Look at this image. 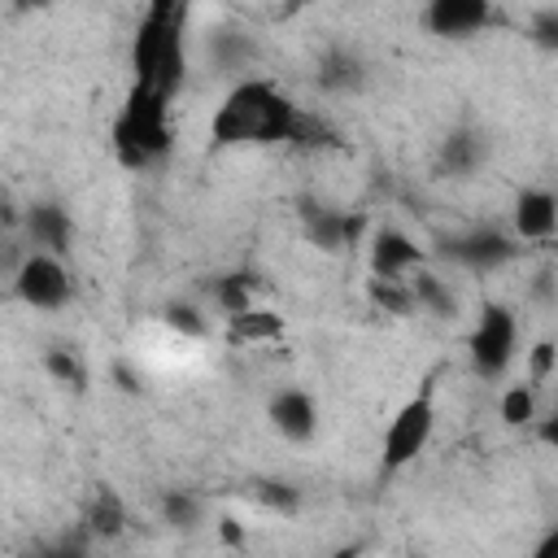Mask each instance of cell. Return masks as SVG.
I'll list each match as a JSON object with an SVG mask.
<instances>
[{
  "mask_svg": "<svg viewBox=\"0 0 558 558\" xmlns=\"http://www.w3.org/2000/svg\"><path fill=\"white\" fill-rule=\"evenodd\" d=\"M301 109L266 78H244L235 83L222 105L209 118V135L214 144H279V140H296L301 131Z\"/></svg>",
  "mask_w": 558,
  "mask_h": 558,
  "instance_id": "cell-1",
  "label": "cell"
},
{
  "mask_svg": "<svg viewBox=\"0 0 558 558\" xmlns=\"http://www.w3.org/2000/svg\"><path fill=\"white\" fill-rule=\"evenodd\" d=\"M170 144V118H166V96L157 83H144L131 92L122 118H118V148L131 166L153 161L157 153H166Z\"/></svg>",
  "mask_w": 558,
  "mask_h": 558,
  "instance_id": "cell-2",
  "label": "cell"
},
{
  "mask_svg": "<svg viewBox=\"0 0 558 558\" xmlns=\"http://www.w3.org/2000/svg\"><path fill=\"white\" fill-rule=\"evenodd\" d=\"M466 357L480 379H506V371L519 357V318L510 305L493 301L480 310V318L466 336Z\"/></svg>",
  "mask_w": 558,
  "mask_h": 558,
  "instance_id": "cell-3",
  "label": "cell"
},
{
  "mask_svg": "<svg viewBox=\"0 0 558 558\" xmlns=\"http://www.w3.org/2000/svg\"><path fill=\"white\" fill-rule=\"evenodd\" d=\"M13 296L26 310H39V314L65 310L70 296H74V279L65 270V257L44 253V248H26V257L13 266Z\"/></svg>",
  "mask_w": 558,
  "mask_h": 558,
  "instance_id": "cell-4",
  "label": "cell"
},
{
  "mask_svg": "<svg viewBox=\"0 0 558 558\" xmlns=\"http://www.w3.org/2000/svg\"><path fill=\"white\" fill-rule=\"evenodd\" d=\"M432 436H436V405H432V397L427 392L423 397H410L388 418V427H384V466L388 471L410 466L432 445Z\"/></svg>",
  "mask_w": 558,
  "mask_h": 558,
  "instance_id": "cell-5",
  "label": "cell"
},
{
  "mask_svg": "<svg viewBox=\"0 0 558 558\" xmlns=\"http://www.w3.org/2000/svg\"><path fill=\"white\" fill-rule=\"evenodd\" d=\"M270 427L288 440V445H310L318 436V401L305 388H279L266 405Z\"/></svg>",
  "mask_w": 558,
  "mask_h": 558,
  "instance_id": "cell-6",
  "label": "cell"
},
{
  "mask_svg": "<svg viewBox=\"0 0 558 558\" xmlns=\"http://www.w3.org/2000/svg\"><path fill=\"white\" fill-rule=\"evenodd\" d=\"M510 235L527 244H545L558 235V196L549 187H523L510 209Z\"/></svg>",
  "mask_w": 558,
  "mask_h": 558,
  "instance_id": "cell-7",
  "label": "cell"
},
{
  "mask_svg": "<svg viewBox=\"0 0 558 558\" xmlns=\"http://www.w3.org/2000/svg\"><path fill=\"white\" fill-rule=\"evenodd\" d=\"M423 22L440 39H471L493 22V0H427Z\"/></svg>",
  "mask_w": 558,
  "mask_h": 558,
  "instance_id": "cell-8",
  "label": "cell"
},
{
  "mask_svg": "<svg viewBox=\"0 0 558 558\" xmlns=\"http://www.w3.org/2000/svg\"><path fill=\"white\" fill-rule=\"evenodd\" d=\"M22 235L31 248H44V253H70V240H74V222H70V209H61L57 201H31L26 214H22Z\"/></svg>",
  "mask_w": 558,
  "mask_h": 558,
  "instance_id": "cell-9",
  "label": "cell"
},
{
  "mask_svg": "<svg viewBox=\"0 0 558 558\" xmlns=\"http://www.w3.org/2000/svg\"><path fill=\"white\" fill-rule=\"evenodd\" d=\"M418 266H423V248L414 244V235H405L401 227H379V231H371V275L410 279Z\"/></svg>",
  "mask_w": 558,
  "mask_h": 558,
  "instance_id": "cell-10",
  "label": "cell"
},
{
  "mask_svg": "<svg viewBox=\"0 0 558 558\" xmlns=\"http://www.w3.org/2000/svg\"><path fill=\"white\" fill-rule=\"evenodd\" d=\"M484 157H488V140H484V131H475V126H458V131H449V140L440 144V170L453 174V179H471V174L484 166Z\"/></svg>",
  "mask_w": 558,
  "mask_h": 558,
  "instance_id": "cell-11",
  "label": "cell"
},
{
  "mask_svg": "<svg viewBox=\"0 0 558 558\" xmlns=\"http://www.w3.org/2000/svg\"><path fill=\"white\" fill-rule=\"evenodd\" d=\"M362 227H366V222H362L357 214H340V209H314V214H310V222H305V235L314 240V248L336 253V248L357 244Z\"/></svg>",
  "mask_w": 558,
  "mask_h": 558,
  "instance_id": "cell-12",
  "label": "cell"
},
{
  "mask_svg": "<svg viewBox=\"0 0 558 558\" xmlns=\"http://www.w3.org/2000/svg\"><path fill=\"white\" fill-rule=\"evenodd\" d=\"M410 288H414V301H418L423 314H436V318H458L462 314V301H458V292H453V283L445 275L418 266L410 275Z\"/></svg>",
  "mask_w": 558,
  "mask_h": 558,
  "instance_id": "cell-13",
  "label": "cell"
},
{
  "mask_svg": "<svg viewBox=\"0 0 558 558\" xmlns=\"http://www.w3.org/2000/svg\"><path fill=\"white\" fill-rule=\"evenodd\" d=\"M497 414L506 427H532L541 418V388L532 379H514L497 397Z\"/></svg>",
  "mask_w": 558,
  "mask_h": 558,
  "instance_id": "cell-14",
  "label": "cell"
},
{
  "mask_svg": "<svg viewBox=\"0 0 558 558\" xmlns=\"http://www.w3.org/2000/svg\"><path fill=\"white\" fill-rule=\"evenodd\" d=\"M314 78H318L323 92H336V96L357 92V87H362V61H357L349 48H331V52H323Z\"/></svg>",
  "mask_w": 558,
  "mask_h": 558,
  "instance_id": "cell-15",
  "label": "cell"
},
{
  "mask_svg": "<svg viewBox=\"0 0 558 558\" xmlns=\"http://www.w3.org/2000/svg\"><path fill=\"white\" fill-rule=\"evenodd\" d=\"M83 523H87V532L92 536H118L122 527H126V506H122V497L113 493V488H100L96 497H92V506H87V514H83Z\"/></svg>",
  "mask_w": 558,
  "mask_h": 558,
  "instance_id": "cell-16",
  "label": "cell"
},
{
  "mask_svg": "<svg viewBox=\"0 0 558 558\" xmlns=\"http://www.w3.org/2000/svg\"><path fill=\"white\" fill-rule=\"evenodd\" d=\"M161 519H166L170 527H179V532H192V527L205 519V506H201V497L187 493V488H166V493H161Z\"/></svg>",
  "mask_w": 558,
  "mask_h": 558,
  "instance_id": "cell-17",
  "label": "cell"
},
{
  "mask_svg": "<svg viewBox=\"0 0 558 558\" xmlns=\"http://www.w3.org/2000/svg\"><path fill=\"white\" fill-rule=\"evenodd\" d=\"M44 371H48L61 388H74V392L87 384V366H83V362H78V353H74V349H65V344H57V349H48V353H44Z\"/></svg>",
  "mask_w": 558,
  "mask_h": 558,
  "instance_id": "cell-18",
  "label": "cell"
},
{
  "mask_svg": "<svg viewBox=\"0 0 558 558\" xmlns=\"http://www.w3.org/2000/svg\"><path fill=\"white\" fill-rule=\"evenodd\" d=\"M453 253H458L462 262H471V266H488V262L506 257V253H510V244H506V235H488V231H480V235L458 240V244H453Z\"/></svg>",
  "mask_w": 558,
  "mask_h": 558,
  "instance_id": "cell-19",
  "label": "cell"
},
{
  "mask_svg": "<svg viewBox=\"0 0 558 558\" xmlns=\"http://www.w3.org/2000/svg\"><path fill=\"white\" fill-rule=\"evenodd\" d=\"M214 301H218L222 318H235V314L253 310V292H248L244 275H222V279L214 283Z\"/></svg>",
  "mask_w": 558,
  "mask_h": 558,
  "instance_id": "cell-20",
  "label": "cell"
},
{
  "mask_svg": "<svg viewBox=\"0 0 558 558\" xmlns=\"http://www.w3.org/2000/svg\"><path fill=\"white\" fill-rule=\"evenodd\" d=\"M166 327H170L174 336H183V340H201V336L209 331V318H205L201 305H192V301H174V305L166 310Z\"/></svg>",
  "mask_w": 558,
  "mask_h": 558,
  "instance_id": "cell-21",
  "label": "cell"
},
{
  "mask_svg": "<svg viewBox=\"0 0 558 558\" xmlns=\"http://www.w3.org/2000/svg\"><path fill=\"white\" fill-rule=\"evenodd\" d=\"M523 362H527V379L541 388L558 375V344L554 340H536L532 349H523Z\"/></svg>",
  "mask_w": 558,
  "mask_h": 558,
  "instance_id": "cell-22",
  "label": "cell"
},
{
  "mask_svg": "<svg viewBox=\"0 0 558 558\" xmlns=\"http://www.w3.org/2000/svg\"><path fill=\"white\" fill-rule=\"evenodd\" d=\"M227 327H231V336L240 340H270V336H279V318H270V314H262V310H244V314H235V318H227Z\"/></svg>",
  "mask_w": 558,
  "mask_h": 558,
  "instance_id": "cell-23",
  "label": "cell"
},
{
  "mask_svg": "<svg viewBox=\"0 0 558 558\" xmlns=\"http://www.w3.org/2000/svg\"><path fill=\"white\" fill-rule=\"evenodd\" d=\"M257 501H262L266 510H279V514H292V510L301 506L292 484H262V488H257Z\"/></svg>",
  "mask_w": 558,
  "mask_h": 558,
  "instance_id": "cell-24",
  "label": "cell"
},
{
  "mask_svg": "<svg viewBox=\"0 0 558 558\" xmlns=\"http://www.w3.org/2000/svg\"><path fill=\"white\" fill-rule=\"evenodd\" d=\"M532 39L545 48H558V9H541L532 17Z\"/></svg>",
  "mask_w": 558,
  "mask_h": 558,
  "instance_id": "cell-25",
  "label": "cell"
},
{
  "mask_svg": "<svg viewBox=\"0 0 558 558\" xmlns=\"http://www.w3.org/2000/svg\"><path fill=\"white\" fill-rule=\"evenodd\" d=\"M532 296L545 301V305H554V301H558V279H554V275H536V279H532Z\"/></svg>",
  "mask_w": 558,
  "mask_h": 558,
  "instance_id": "cell-26",
  "label": "cell"
},
{
  "mask_svg": "<svg viewBox=\"0 0 558 558\" xmlns=\"http://www.w3.org/2000/svg\"><path fill=\"white\" fill-rule=\"evenodd\" d=\"M532 554H536V558H558V527H549V532L532 545Z\"/></svg>",
  "mask_w": 558,
  "mask_h": 558,
  "instance_id": "cell-27",
  "label": "cell"
},
{
  "mask_svg": "<svg viewBox=\"0 0 558 558\" xmlns=\"http://www.w3.org/2000/svg\"><path fill=\"white\" fill-rule=\"evenodd\" d=\"M541 436H545V445H549V449H558V410L541 418Z\"/></svg>",
  "mask_w": 558,
  "mask_h": 558,
  "instance_id": "cell-28",
  "label": "cell"
}]
</instances>
